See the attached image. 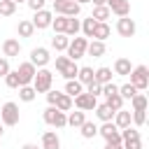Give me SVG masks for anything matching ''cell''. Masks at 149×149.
Masks as SVG:
<instances>
[{
    "mask_svg": "<svg viewBox=\"0 0 149 149\" xmlns=\"http://www.w3.org/2000/svg\"><path fill=\"white\" fill-rule=\"evenodd\" d=\"M95 19L93 16H88V19H84V23H81V30H84V35L86 37H93V30H95Z\"/></svg>",
    "mask_w": 149,
    "mask_h": 149,
    "instance_id": "cell-37",
    "label": "cell"
},
{
    "mask_svg": "<svg viewBox=\"0 0 149 149\" xmlns=\"http://www.w3.org/2000/svg\"><path fill=\"white\" fill-rule=\"evenodd\" d=\"M121 147L123 149H142V140L140 137H130V140H123Z\"/></svg>",
    "mask_w": 149,
    "mask_h": 149,
    "instance_id": "cell-41",
    "label": "cell"
},
{
    "mask_svg": "<svg viewBox=\"0 0 149 149\" xmlns=\"http://www.w3.org/2000/svg\"><path fill=\"white\" fill-rule=\"evenodd\" d=\"M28 2V7L33 9V12H37V9H44V2L47 0H26Z\"/></svg>",
    "mask_w": 149,
    "mask_h": 149,
    "instance_id": "cell-44",
    "label": "cell"
},
{
    "mask_svg": "<svg viewBox=\"0 0 149 149\" xmlns=\"http://www.w3.org/2000/svg\"><path fill=\"white\" fill-rule=\"evenodd\" d=\"M14 12H16L14 0H0V16H12Z\"/></svg>",
    "mask_w": 149,
    "mask_h": 149,
    "instance_id": "cell-33",
    "label": "cell"
},
{
    "mask_svg": "<svg viewBox=\"0 0 149 149\" xmlns=\"http://www.w3.org/2000/svg\"><path fill=\"white\" fill-rule=\"evenodd\" d=\"M2 79H5V84H7L9 88H19V86H21V81H19V74H16V70H14V72L9 70V72H7V74H5Z\"/></svg>",
    "mask_w": 149,
    "mask_h": 149,
    "instance_id": "cell-38",
    "label": "cell"
},
{
    "mask_svg": "<svg viewBox=\"0 0 149 149\" xmlns=\"http://www.w3.org/2000/svg\"><path fill=\"white\" fill-rule=\"evenodd\" d=\"M130 105H133V112H137V109H147V95H142L140 91L130 98Z\"/></svg>",
    "mask_w": 149,
    "mask_h": 149,
    "instance_id": "cell-32",
    "label": "cell"
},
{
    "mask_svg": "<svg viewBox=\"0 0 149 149\" xmlns=\"http://www.w3.org/2000/svg\"><path fill=\"white\" fill-rule=\"evenodd\" d=\"M130 70H133V65H130L128 58H116V61H114V72H116V74L126 77V74H130Z\"/></svg>",
    "mask_w": 149,
    "mask_h": 149,
    "instance_id": "cell-22",
    "label": "cell"
},
{
    "mask_svg": "<svg viewBox=\"0 0 149 149\" xmlns=\"http://www.w3.org/2000/svg\"><path fill=\"white\" fill-rule=\"evenodd\" d=\"M102 93H105V98L112 95V93H119V86L114 81H107V84H102Z\"/></svg>",
    "mask_w": 149,
    "mask_h": 149,
    "instance_id": "cell-43",
    "label": "cell"
},
{
    "mask_svg": "<svg viewBox=\"0 0 149 149\" xmlns=\"http://www.w3.org/2000/svg\"><path fill=\"white\" fill-rule=\"evenodd\" d=\"M112 119H114V126H116L119 130H121V128H126V126H130V121H133L130 112H128V109H123V107H121L119 112H114V116H112Z\"/></svg>",
    "mask_w": 149,
    "mask_h": 149,
    "instance_id": "cell-16",
    "label": "cell"
},
{
    "mask_svg": "<svg viewBox=\"0 0 149 149\" xmlns=\"http://www.w3.org/2000/svg\"><path fill=\"white\" fill-rule=\"evenodd\" d=\"M54 107H58L61 112H70V109H72V98H70L68 93H58V98H56Z\"/></svg>",
    "mask_w": 149,
    "mask_h": 149,
    "instance_id": "cell-27",
    "label": "cell"
},
{
    "mask_svg": "<svg viewBox=\"0 0 149 149\" xmlns=\"http://www.w3.org/2000/svg\"><path fill=\"white\" fill-rule=\"evenodd\" d=\"M107 7L116 16H128L130 14V2L128 0H107Z\"/></svg>",
    "mask_w": 149,
    "mask_h": 149,
    "instance_id": "cell-13",
    "label": "cell"
},
{
    "mask_svg": "<svg viewBox=\"0 0 149 149\" xmlns=\"http://www.w3.org/2000/svg\"><path fill=\"white\" fill-rule=\"evenodd\" d=\"M98 135H102L107 144H121V133L114 126V121H102V126L98 128Z\"/></svg>",
    "mask_w": 149,
    "mask_h": 149,
    "instance_id": "cell-5",
    "label": "cell"
},
{
    "mask_svg": "<svg viewBox=\"0 0 149 149\" xmlns=\"http://www.w3.org/2000/svg\"><path fill=\"white\" fill-rule=\"evenodd\" d=\"M93 72H95L93 68H79V72H77V79H79V81L86 86L88 81H93Z\"/></svg>",
    "mask_w": 149,
    "mask_h": 149,
    "instance_id": "cell-35",
    "label": "cell"
},
{
    "mask_svg": "<svg viewBox=\"0 0 149 149\" xmlns=\"http://www.w3.org/2000/svg\"><path fill=\"white\" fill-rule=\"evenodd\" d=\"M84 121H86V114H84L81 109H77V112H70V114H68V126H72V128H79Z\"/></svg>",
    "mask_w": 149,
    "mask_h": 149,
    "instance_id": "cell-28",
    "label": "cell"
},
{
    "mask_svg": "<svg viewBox=\"0 0 149 149\" xmlns=\"http://www.w3.org/2000/svg\"><path fill=\"white\" fill-rule=\"evenodd\" d=\"M107 105H109L114 112H119V109L123 107V98H121L119 93H112V95H107Z\"/></svg>",
    "mask_w": 149,
    "mask_h": 149,
    "instance_id": "cell-39",
    "label": "cell"
},
{
    "mask_svg": "<svg viewBox=\"0 0 149 149\" xmlns=\"http://www.w3.org/2000/svg\"><path fill=\"white\" fill-rule=\"evenodd\" d=\"M130 84L137 88V91H144L149 86V68L147 65H137L130 70Z\"/></svg>",
    "mask_w": 149,
    "mask_h": 149,
    "instance_id": "cell-4",
    "label": "cell"
},
{
    "mask_svg": "<svg viewBox=\"0 0 149 149\" xmlns=\"http://www.w3.org/2000/svg\"><path fill=\"white\" fill-rule=\"evenodd\" d=\"M81 91H84V84H81L79 79H68V84H65V93H68L70 98L79 95Z\"/></svg>",
    "mask_w": 149,
    "mask_h": 149,
    "instance_id": "cell-25",
    "label": "cell"
},
{
    "mask_svg": "<svg viewBox=\"0 0 149 149\" xmlns=\"http://www.w3.org/2000/svg\"><path fill=\"white\" fill-rule=\"evenodd\" d=\"M7 72H9V58L2 56V58H0V77H5Z\"/></svg>",
    "mask_w": 149,
    "mask_h": 149,
    "instance_id": "cell-45",
    "label": "cell"
},
{
    "mask_svg": "<svg viewBox=\"0 0 149 149\" xmlns=\"http://www.w3.org/2000/svg\"><path fill=\"white\" fill-rule=\"evenodd\" d=\"M68 61H70V58H68V56H56V70H58V72H61V70H63V68H65V65H68Z\"/></svg>",
    "mask_w": 149,
    "mask_h": 149,
    "instance_id": "cell-46",
    "label": "cell"
},
{
    "mask_svg": "<svg viewBox=\"0 0 149 149\" xmlns=\"http://www.w3.org/2000/svg\"><path fill=\"white\" fill-rule=\"evenodd\" d=\"M86 44H88V40L86 37H74V40H70V44H68V58L70 61H79L81 56H86Z\"/></svg>",
    "mask_w": 149,
    "mask_h": 149,
    "instance_id": "cell-6",
    "label": "cell"
},
{
    "mask_svg": "<svg viewBox=\"0 0 149 149\" xmlns=\"http://www.w3.org/2000/svg\"><path fill=\"white\" fill-rule=\"evenodd\" d=\"M0 137H2V123H0Z\"/></svg>",
    "mask_w": 149,
    "mask_h": 149,
    "instance_id": "cell-52",
    "label": "cell"
},
{
    "mask_svg": "<svg viewBox=\"0 0 149 149\" xmlns=\"http://www.w3.org/2000/svg\"><path fill=\"white\" fill-rule=\"evenodd\" d=\"M86 93H91L93 98H98V95L102 93V84H98V81H88V84H86Z\"/></svg>",
    "mask_w": 149,
    "mask_h": 149,
    "instance_id": "cell-40",
    "label": "cell"
},
{
    "mask_svg": "<svg viewBox=\"0 0 149 149\" xmlns=\"http://www.w3.org/2000/svg\"><path fill=\"white\" fill-rule=\"evenodd\" d=\"M135 30H137V26H135L133 19H128V16H119V21H116V33H119L121 37H133Z\"/></svg>",
    "mask_w": 149,
    "mask_h": 149,
    "instance_id": "cell-9",
    "label": "cell"
},
{
    "mask_svg": "<svg viewBox=\"0 0 149 149\" xmlns=\"http://www.w3.org/2000/svg\"><path fill=\"white\" fill-rule=\"evenodd\" d=\"M42 119H44V123H49V126H54V128H65V126H68V114L61 112V109L54 107V105H49V107L42 112Z\"/></svg>",
    "mask_w": 149,
    "mask_h": 149,
    "instance_id": "cell-1",
    "label": "cell"
},
{
    "mask_svg": "<svg viewBox=\"0 0 149 149\" xmlns=\"http://www.w3.org/2000/svg\"><path fill=\"white\" fill-rule=\"evenodd\" d=\"M19 119H21V114H19V105L16 102L9 100V102H5L0 107V121H2V126H16Z\"/></svg>",
    "mask_w": 149,
    "mask_h": 149,
    "instance_id": "cell-3",
    "label": "cell"
},
{
    "mask_svg": "<svg viewBox=\"0 0 149 149\" xmlns=\"http://www.w3.org/2000/svg\"><path fill=\"white\" fill-rule=\"evenodd\" d=\"M74 2H79V5H86V2H91V0H74Z\"/></svg>",
    "mask_w": 149,
    "mask_h": 149,
    "instance_id": "cell-51",
    "label": "cell"
},
{
    "mask_svg": "<svg viewBox=\"0 0 149 149\" xmlns=\"http://www.w3.org/2000/svg\"><path fill=\"white\" fill-rule=\"evenodd\" d=\"M81 30V23H79V19H74V16H68V23H65V35L68 37H77V33Z\"/></svg>",
    "mask_w": 149,
    "mask_h": 149,
    "instance_id": "cell-23",
    "label": "cell"
},
{
    "mask_svg": "<svg viewBox=\"0 0 149 149\" xmlns=\"http://www.w3.org/2000/svg\"><path fill=\"white\" fill-rule=\"evenodd\" d=\"M86 54L93 56V58H100V56L105 54V42H100V40H91V42L86 44Z\"/></svg>",
    "mask_w": 149,
    "mask_h": 149,
    "instance_id": "cell-18",
    "label": "cell"
},
{
    "mask_svg": "<svg viewBox=\"0 0 149 149\" xmlns=\"http://www.w3.org/2000/svg\"><path fill=\"white\" fill-rule=\"evenodd\" d=\"M14 2H16V5H19V2H26V0H14Z\"/></svg>",
    "mask_w": 149,
    "mask_h": 149,
    "instance_id": "cell-53",
    "label": "cell"
},
{
    "mask_svg": "<svg viewBox=\"0 0 149 149\" xmlns=\"http://www.w3.org/2000/svg\"><path fill=\"white\" fill-rule=\"evenodd\" d=\"M49 61H51L49 49H44V47H35V49L30 51V63H33L35 68H44Z\"/></svg>",
    "mask_w": 149,
    "mask_h": 149,
    "instance_id": "cell-11",
    "label": "cell"
},
{
    "mask_svg": "<svg viewBox=\"0 0 149 149\" xmlns=\"http://www.w3.org/2000/svg\"><path fill=\"white\" fill-rule=\"evenodd\" d=\"M35 72H37V68L30 63V61H26V63H21L19 65V70H16V74H19V81H21V86L23 84H33V77H35Z\"/></svg>",
    "mask_w": 149,
    "mask_h": 149,
    "instance_id": "cell-10",
    "label": "cell"
},
{
    "mask_svg": "<svg viewBox=\"0 0 149 149\" xmlns=\"http://www.w3.org/2000/svg\"><path fill=\"white\" fill-rule=\"evenodd\" d=\"M93 81H98V84L112 81V68H98V70L93 72Z\"/></svg>",
    "mask_w": 149,
    "mask_h": 149,
    "instance_id": "cell-24",
    "label": "cell"
},
{
    "mask_svg": "<svg viewBox=\"0 0 149 149\" xmlns=\"http://www.w3.org/2000/svg\"><path fill=\"white\" fill-rule=\"evenodd\" d=\"M135 93H137V88H135L130 81H128V84H123V86H119V95H121L123 100H130Z\"/></svg>",
    "mask_w": 149,
    "mask_h": 149,
    "instance_id": "cell-36",
    "label": "cell"
},
{
    "mask_svg": "<svg viewBox=\"0 0 149 149\" xmlns=\"http://www.w3.org/2000/svg\"><path fill=\"white\" fill-rule=\"evenodd\" d=\"M65 23H68V16L56 14V19H51V28H54V33H65Z\"/></svg>",
    "mask_w": 149,
    "mask_h": 149,
    "instance_id": "cell-34",
    "label": "cell"
},
{
    "mask_svg": "<svg viewBox=\"0 0 149 149\" xmlns=\"http://www.w3.org/2000/svg\"><path fill=\"white\" fill-rule=\"evenodd\" d=\"M51 19H54L51 12H47V9H37L35 16H33V26H35V30H44V28H49V26H51Z\"/></svg>",
    "mask_w": 149,
    "mask_h": 149,
    "instance_id": "cell-12",
    "label": "cell"
},
{
    "mask_svg": "<svg viewBox=\"0 0 149 149\" xmlns=\"http://www.w3.org/2000/svg\"><path fill=\"white\" fill-rule=\"evenodd\" d=\"M77 72H79V68H77L74 61H68V65L61 70V74H63L65 79H77Z\"/></svg>",
    "mask_w": 149,
    "mask_h": 149,
    "instance_id": "cell-31",
    "label": "cell"
},
{
    "mask_svg": "<svg viewBox=\"0 0 149 149\" xmlns=\"http://www.w3.org/2000/svg\"><path fill=\"white\" fill-rule=\"evenodd\" d=\"M35 88H33V84H23V86H19V98L23 100V102H33L35 100Z\"/></svg>",
    "mask_w": 149,
    "mask_h": 149,
    "instance_id": "cell-26",
    "label": "cell"
},
{
    "mask_svg": "<svg viewBox=\"0 0 149 149\" xmlns=\"http://www.w3.org/2000/svg\"><path fill=\"white\" fill-rule=\"evenodd\" d=\"M68 44H70V37H68L65 33H54V37H51V47H54L56 51H65Z\"/></svg>",
    "mask_w": 149,
    "mask_h": 149,
    "instance_id": "cell-17",
    "label": "cell"
},
{
    "mask_svg": "<svg viewBox=\"0 0 149 149\" xmlns=\"http://www.w3.org/2000/svg\"><path fill=\"white\" fill-rule=\"evenodd\" d=\"M2 54H5V58H14V56H19V54H21V42L14 40V37H7V40L2 42Z\"/></svg>",
    "mask_w": 149,
    "mask_h": 149,
    "instance_id": "cell-14",
    "label": "cell"
},
{
    "mask_svg": "<svg viewBox=\"0 0 149 149\" xmlns=\"http://www.w3.org/2000/svg\"><path fill=\"white\" fill-rule=\"evenodd\" d=\"M109 14H112V12H109V7H107V5H95L91 16H93L95 21H107V19H109Z\"/></svg>",
    "mask_w": 149,
    "mask_h": 149,
    "instance_id": "cell-30",
    "label": "cell"
},
{
    "mask_svg": "<svg viewBox=\"0 0 149 149\" xmlns=\"http://www.w3.org/2000/svg\"><path fill=\"white\" fill-rule=\"evenodd\" d=\"M51 84H54V74H51L47 68H40V70L35 72V77H33V88H35V93H47V91L51 88Z\"/></svg>",
    "mask_w": 149,
    "mask_h": 149,
    "instance_id": "cell-2",
    "label": "cell"
},
{
    "mask_svg": "<svg viewBox=\"0 0 149 149\" xmlns=\"http://www.w3.org/2000/svg\"><path fill=\"white\" fill-rule=\"evenodd\" d=\"M147 109H137V112H130V116H133V121H135V126H144V121H147V114H144Z\"/></svg>",
    "mask_w": 149,
    "mask_h": 149,
    "instance_id": "cell-42",
    "label": "cell"
},
{
    "mask_svg": "<svg viewBox=\"0 0 149 149\" xmlns=\"http://www.w3.org/2000/svg\"><path fill=\"white\" fill-rule=\"evenodd\" d=\"M21 149H40V147H37V144H33V142H28V144H23Z\"/></svg>",
    "mask_w": 149,
    "mask_h": 149,
    "instance_id": "cell-48",
    "label": "cell"
},
{
    "mask_svg": "<svg viewBox=\"0 0 149 149\" xmlns=\"http://www.w3.org/2000/svg\"><path fill=\"white\" fill-rule=\"evenodd\" d=\"M105 149H123V147H121V144H107Z\"/></svg>",
    "mask_w": 149,
    "mask_h": 149,
    "instance_id": "cell-50",
    "label": "cell"
},
{
    "mask_svg": "<svg viewBox=\"0 0 149 149\" xmlns=\"http://www.w3.org/2000/svg\"><path fill=\"white\" fill-rule=\"evenodd\" d=\"M91 2H93V7L95 5H107V0H91Z\"/></svg>",
    "mask_w": 149,
    "mask_h": 149,
    "instance_id": "cell-49",
    "label": "cell"
},
{
    "mask_svg": "<svg viewBox=\"0 0 149 149\" xmlns=\"http://www.w3.org/2000/svg\"><path fill=\"white\" fill-rule=\"evenodd\" d=\"M40 149H61V137L54 130H44L42 133V147Z\"/></svg>",
    "mask_w": 149,
    "mask_h": 149,
    "instance_id": "cell-15",
    "label": "cell"
},
{
    "mask_svg": "<svg viewBox=\"0 0 149 149\" xmlns=\"http://www.w3.org/2000/svg\"><path fill=\"white\" fill-rule=\"evenodd\" d=\"M79 128H81V137H86V140H93V137L98 135V126H95L93 121H84Z\"/></svg>",
    "mask_w": 149,
    "mask_h": 149,
    "instance_id": "cell-29",
    "label": "cell"
},
{
    "mask_svg": "<svg viewBox=\"0 0 149 149\" xmlns=\"http://www.w3.org/2000/svg\"><path fill=\"white\" fill-rule=\"evenodd\" d=\"M16 33H19V37H33V33H35V26H33V21H28V19L19 21V26H16Z\"/></svg>",
    "mask_w": 149,
    "mask_h": 149,
    "instance_id": "cell-21",
    "label": "cell"
},
{
    "mask_svg": "<svg viewBox=\"0 0 149 149\" xmlns=\"http://www.w3.org/2000/svg\"><path fill=\"white\" fill-rule=\"evenodd\" d=\"M95 116L100 119V121H112V116H114V109L107 105V102H102V105H95Z\"/></svg>",
    "mask_w": 149,
    "mask_h": 149,
    "instance_id": "cell-20",
    "label": "cell"
},
{
    "mask_svg": "<svg viewBox=\"0 0 149 149\" xmlns=\"http://www.w3.org/2000/svg\"><path fill=\"white\" fill-rule=\"evenodd\" d=\"M56 98H58V91H51V88H49V91H47V102H49V105H54V102H56Z\"/></svg>",
    "mask_w": 149,
    "mask_h": 149,
    "instance_id": "cell-47",
    "label": "cell"
},
{
    "mask_svg": "<svg viewBox=\"0 0 149 149\" xmlns=\"http://www.w3.org/2000/svg\"><path fill=\"white\" fill-rule=\"evenodd\" d=\"M72 105H74L77 109H81V112H93V109H95V105H98V100H95L91 93L81 91L79 95H74V98H72Z\"/></svg>",
    "mask_w": 149,
    "mask_h": 149,
    "instance_id": "cell-8",
    "label": "cell"
},
{
    "mask_svg": "<svg viewBox=\"0 0 149 149\" xmlns=\"http://www.w3.org/2000/svg\"><path fill=\"white\" fill-rule=\"evenodd\" d=\"M54 12L63 16H77L81 12V5L74 0H54Z\"/></svg>",
    "mask_w": 149,
    "mask_h": 149,
    "instance_id": "cell-7",
    "label": "cell"
},
{
    "mask_svg": "<svg viewBox=\"0 0 149 149\" xmlns=\"http://www.w3.org/2000/svg\"><path fill=\"white\" fill-rule=\"evenodd\" d=\"M109 26H107V21H98L95 23V30H93V40H100V42H105L107 37H109Z\"/></svg>",
    "mask_w": 149,
    "mask_h": 149,
    "instance_id": "cell-19",
    "label": "cell"
}]
</instances>
